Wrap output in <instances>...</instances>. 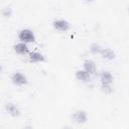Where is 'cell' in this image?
Masks as SVG:
<instances>
[{"mask_svg":"<svg viewBox=\"0 0 129 129\" xmlns=\"http://www.w3.org/2000/svg\"><path fill=\"white\" fill-rule=\"evenodd\" d=\"M102 88H103V91L106 92V93H110L112 91L110 85H102Z\"/></svg>","mask_w":129,"mask_h":129,"instance_id":"obj_14","label":"cell"},{"mask_svg":"<svg viewBox=\"0 0 129 129\" xmlns=\"http://www.w3.org/2000/svg\"><path fill=\"white\" fill-rule=\"evenodd\" d=\"M18 38L21 40V42H32L35 39L34 33L30 29H22L18 33Z\"/></svg>","mask_w":129,"mask_h":129,"instance_id":"obj_1","label":"cell"},{"mask_svg":"<svg viewBox=\"0 0 129 129\" xmlns=\"http://www.w3.org/2000/svg\"><path fill=\"white\" fill-rule=\"evenodd\" d=\"M5 109L6 111L11 115V116H18L19 115V110L17 109V107L12 104V103H7L5 105Z\"/></svg>","mask_w":129,"mask_h":129,"instance_id":"obj_7","label":"cell"},{"mask_svg":"<svg viewBox=\"0 0 129 129\" xmlns=\"http://www.w3.org/2000/svg\"><path fill=\"white\" fill-rule=\"evenodd\" d=\"M128 9H129V6H128Z\"/></svg>","mask_w":129,"mask_h":129,"instance_id":"obj_17","label":"cell"},{"mask_svg":"<svg viewBox=\"0 0 129 129\" xmlns=\"http://www.w3.org/2000/svg\"><path fill=\"white\" fill-rule=\"evenodd\" d=\"M23 129H33V128H32L31 126H25V127H24Z\"/></svg>","mask_w":129,"mask_h":129,"instance_id":"obj_15","label":"cell"},{"mask_svg":"<svg viewBox=\"0 0 129 129\" xmlns=\"http://www.w3.org/2000/svg\"><path fill=\"white\" fill-rule=\"evenodd\" d=\"M100 80L102 82V85H111L113 82V76L110 72H103L100 76Z\"/></svg>","mask_w":129,"mask_h":129,"instance_id":"obj_5","label":"cell"},{"mask_svg":"<svg viewBox=\"0 0 129 129\" xmlns=\"http://www.w3.org/2000/svg\"><path fill=\"white\" fill-rule=\"evenodd\" d=\"M29 58L31 61H34V62H39V61H42L44 59V56L40 53V52H37V51H33L29 54Z\"/></svg>","mask_w":129,"mask_h":129,"instance_id":"obj_11","label":"cell"},{"mask_svg":"<svg viewBox=\"0 0 129 129\" xmlns=\"http://www.w3.org/2000/svg\"><path fill=\"white\" fill-rule=\"evenodd\" d=\"M63 129H71V128H69V127H66V128H63Z\"/></svg>","mask_w":129,"mask_h":129,"instance_id":"obj_16","label":"cell"},{"mask_svg":"<svg viewBox=\"0 0 129 129\" xmlns=\"http://www.w3.org/2000/svg\"><path fill=\"white\" fill-rule=\"evenodd\" d=\"M53 26L55 29L59 30V31H66L69 28V22L64 19H56L53 21Z\"/></svg>","mask_w":129,"mask_h":129,"instance_id":"obj_3","label":"cell"},{"mask_svg":"<svg viewBox=\"0 0 129 129\" xmlns=\"http://www.w3.org/2000/svg\"><path fill=\"white\" fill-rule=\"evenodd\" d=\"M73 119H74L77 123H84V122L87 121V119H88V115H87V113H86L85 111H83V110H79V111H77V112L74 113V115H73Z\"/></svg>","mask_w":129,"mask_h":129,"instance_id":"obj_4","label":"cell"},{"mask_svg":"<svg viewBox=\"0 0 129 129\" xmlns=\"http://www.w3.org/2000/svg\"><path fill=\"white\" fill-rule=\"evenodd\" d=\"M76 78L80 81H83V82H86L90 79V74L88 72H86L85 70H79L77 73H76Z\"/></svg>","mask_w":129,"mask_h":129,"instance_id":"obj_9","label":"cell"},{"mask_svg":"<svg viewBox=\"0 0 129 129\" xmlns=\"http://www.w3.org/2000/svg\"><path fill=\"white\" fill-rule=\"evenodd\" d=\"M11 80L15 85H18V86H22L26 84V77L21 73H14L11 77Z\"/></svg>","mask_w":129,"mask_h":129,"instance_id":"obj_2","label":"cell"},{"mask_svg":"<svg viewBox=\"0 0 129 129\" xmlns=\"http://www.w3.org/2000/svg\"><path fill=\"white\" fill-rule=\"evenodd\" d=\"M84 70L86 72H88L90 75L91 74H94L95 71H96V66H95V62L91 59H87L85 60L84 62Z\"/></svg>","mask_w":129,"mask_h":129,"instance_id":"obj_6","label":"cell"},{"mask_svg":"<svg viewBox=\"0 0 129 129\" xmlns=\"http://www.w3.org/2000/svg\"><path fill=\"white\" fill-rule=\"evenodd\" d=\"M2 13H3V15H4L5 17H9L10 14H11V8H10V7H5V8H3Z\"/></svg>","mask_w":129,"mask_h":129,"instance_id":"obj_13","label":"cell"},{"mask_svg":"<svg viewBox=\"0 0 129 129\" xmlns=\"http://www.w3.org/2000/svg\"><path fill=\"white\" fill-rule=\"evenodd\" d=\"M103 48H101V46L98 44V43H93L91 44L90 46V50L93 52V53H98V52H101Z\"/></svg>","mask_w":129,"mask_h":129,"instance_id":"obj_12","label":"cell"},{"mask_svg":"<svg viewBox=\"0 0 129 129\" xmlns=\"http://www.w3.org/2000/svg\"><path fill=\"white\" fill-rule=\"evenodd\" d=\"M101 54L106 59H113L115 57V52L110 48H103L101 51Z\"/></svg>","mask_w":129,"mask_h":129,"instance_id":"obj_10","label":"cell"},{"mask_svg":"<svg viewBox=\"0 0 129 129\" xmlns=\"http://www.w3.org/2000/svg\"><path fill=\"white\" fill-rule=\"evenodd\" d=\"M14 49L19 54H24V53H26L28 51V47H27L26 43H24V42H19V43L15 44Z\"/></svg>","mask_w":129,"mask_h":129,"instance_id":"obj_8","label":"cell"}]
</instances>
